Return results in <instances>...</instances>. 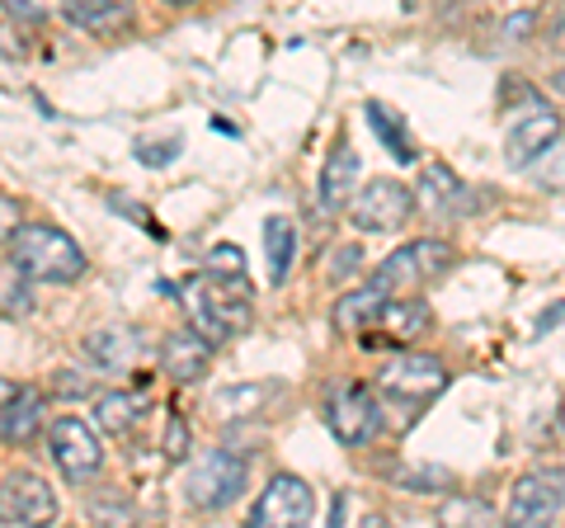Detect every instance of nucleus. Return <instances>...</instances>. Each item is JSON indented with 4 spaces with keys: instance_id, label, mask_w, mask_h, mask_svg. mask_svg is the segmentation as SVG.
<instances>
[{
    "instance_id": "obj_1",
    "label": "nucleus",
    "mask_w": 565,
    "mask_h": 528,
    "mask_svg": "<svg viewBox=\"0 0 565 528\" xmlns=\"http://www.w3.org/2000/svg\"><path fill=\"white\" fill-rule=\"evenodd\" d=\"M180 303L189 311L193 330H203L212 345H226L250 330L255 321V293H250V278L245 274H193L180 284Z\"/></svg>"
},
{
    "instance_id": "obj_2",
    "label": "nucleus",
    "mask_w": 565,
    "mask_h": 528,
    "mask_svg": "<svg viewBox=\"0 0 565 528\" xmlns=\"http://www.w3.org/2000/svg\"><path fill=\"white\" fill-rule=\"evenodd\" d=\"M6 255L20 264L33 284H76V278H85V264H90L76 236H66L52 222H20Z\"/></svg>"
},
{
    "instance_id": "obj_3",
    "label": "nucleus",
    "mask_w": 565,
    "mask_h": 528,
    "mask_svg": "<svg viewBox=\"0 0 565 528\" xmlns=\"http://www.w3.org/2000/svg\"><path fill=\"white\" fill-rule=\"evenodd\" d=\"M448 387V363L434 355H419V349H401L396 359H386V368L377 373V397L386 411H401V425H415L419 411Z\"/></svg>"
},
{
    "instance_id": "obj_4",
    "label": "nucleus",
    "mask_w": 565,
    "mask_h": 528,
    "mask_svg": "<svg viewBox=\"0 0 565 528\" xmlns=\"http://www.w3.org/2000/svg\"><path fill=\"white\" fill-rule=\"evenodd\" d=\"M457 264V251L448 241H434V236H419V241H405L401 251H392L367 278L386 293V297H401V293H415L434 278H444Z\"/></svg>"
},
{
    "instance_id": "obj_5",
    "label": "nucleus",
    "mask_w": 565,
    "mask_h": 528,
    "mask_svg": "<svg viewBox=\"0 0 565 528\" xmlns=\"http://www.w3.org/2000/svg\"><path fill=\"white\" fill-rule=\"evenodd\" d=\"M245 477H250V457H245L241 448H207L199 463L189 467L184 496H189L193 509H203V515H217V509L241 500Z\"/></svg>"
},
{
    "instance_id": "obj_6",
    "label": "nucleus",
    "mask_w": 565,
    "mask_h": 528,
    "mask_svg": "<svg viewBox=\"0 0 565 528\" xmlns=\"http://www.w3.org/2000/svg\"><path fill=\"white\" fill-rule=\"evenodd\" d=\"M326 425L344 448H367L386 425V406L373 387L340 382L326 392Z\"/></svg>"
},
{
    "instance_id": "obj_7",
    "label": "nucleus",
    "mask_w": 565,
    "mask_h": 528,
    "mask_svg": "<svg viewBox=\"0 0 565 528\" xmlns=\"http://www.w3.org/2000/svg\"><path fill=\"white\" fill-rule=\"evenodd\" d=\"M47 457L57 463L62 472V482L71 486H85V482H95L99 477V467H104V444H99V434L85 425L81 415H57V420H47Z\"/></svg>"
},
{
    "instance_id": "obj_8",
    "label": "nucleus",
    "mask_w": 565,
    "mask_h": 528,
    "mask_svg": "<svg viewBox=\"0 0 565 528\" xmlns=\"http://www.w3.org/2000/svg\"><path fill=\"white\" fill-rule=\"evenodd\" d=\"M415 189L392 180V175H377V180H367L359 193H353L349 203V222L359 226V232H396L415 218Z\"/></svg>"
},
{
    "instance_id": "obj_9",
    "label": "nucleus",
    "mask_w": 565,
    "mask_h": 528,
    "mask_svg": "<svg viewBox=\"0 0 565 528\" xmlns=\"http://www.w3.org/2000/svg\"><path fill=\"white\" fill-rule=\"evenodd\" d=\"M565 515V467H533L509 490V524H552Z\"/></svg>"
},
{
    "instance_id": "obj_10",
    "label": "nucleus",
    "mask_w": 565,
    "mask_h": 528,
    "mask_svg": "<svg viewBox=\"0 0 565 528\" xmlns=\"http://www.w3.org/2000/svg\"><path fill=\"white\" fill-rule=\"evenodd\" d=\"M561 133H565V118L556 109H546V104L523 109V118L504 137V166L509 170H533L537 161H546V156L561 147Z\"/></svg>"
},
{
    "instance_id": "obj_11",
    "label": "nucleus",
    "mask_w": 565,
    "mask_h": 528,
    "mask_svg": "<svg viewBox=\"0 0 565 528\" xmlns=\"http://www.w3.org/2000/svg\"><path fill=\"white\" fill-rule=\"evenodd\" d=\"M62 515L57 490H52L39 472H10L0 482V524L10 528H39Z\"/></svg>"
},
{
    "instance_id": "obj_12",
    "label": "nucleus",
    "mask_w": 565,
    "mask_h": 528,
    "mask_svg": "<svg viewBox=\"0 0 565 528\" xmlns=\"http://www.w3.org/2000/svg\"><path fill=\"white\" fill-rule=\"evenodd\" d=\"M316 515V490L297 477V472H278V477L264 486V496L250 509V524L259 528H297L311 524Z\"/></svg>"
},
{
    "instance_id": "obj_13",
    "label": "nucleus",
    "mask_w": 565,
    "mask_h": 528,
    "mask_svg": "<svg viewBox=\"0 0 565 528\" xmlns=\"http://www.w3.org/2000/svg\"><path fill=\"white\" fill-rule=\"evenodd\" d=\"M359 175H363L359 151H353L349 142L330 147L326 166H321V180H316V208H321L326 218H340V213H349L353 193H359Z\"/></svg>"
},
{
    "instance_id": "obj_14",
    "label": "nucleus",
    "mask_w": 565,
    "mask_h": 528,
    "mask_svg": "<svg viewBox=\"0 0 565 528\" xmlns=\"http://www.w3.org/2000/svg\"><path fill=\"white\" fill-rule=\"evenodd\" d=\"M429 326H434L429 303H424V297L401 293V297H386V303H382L377 321H373L377 336H367V345H411V340H419Z\"/></svg>"
},
{
    "instance_id": "obj_15",
    "label": "nucleus",
    "mask_w": 565,
    "mask_h": 528,
    "mask_svg": "<svg viewBox=\"0 0 565 528\" xmlns=\"http://www.w3.org/2000/svg\"><path fill=\"white\" fill-rule=\"evenodd\" d=\"M415 203H419L429 218L448 222V218H467V213H471V208H476V193H471L462 180H457L448 166H429V170H424V180H419Z\"/></svg>"
},
{
    "instance_id": "obj_16",
    "label": "nucleus",
    "mask_w": 565,
    "mask_h": 528,
    "mask_svg": "<svg viewBox=\"0 0 565 528\" xmlns=\"http://www.w3.org/2000/svg\"><path fill=\"white\" fill-rule=\"evenodd\" d=\"M161 368L170 382H199L212 368V340L203 330H170L161 340Z\"/></svg>"
},
{
    "instance_id": "obj_17",
    "label": "nucleus",
    "mask_w": 565,
    "mask_h": 528,
    "mask_svg": "<svg viewBox=\"0 0 565 528\" xmlns=\"http://www.w3.org/2000/svg\"><path fill=\"white\" fill-rule=\"evenodd\" d=\"M57 10L76 29L99 33V39H114V33H128L137 24L132 0H57Z\"/></svg>"
},
{
    "instance_id": "obj_18",
    "label": "nucleus",
    "mask_w": 565,
    "mask_h": 528,
    "mask_svg": "<svg viewBox=\"0 0 565 528\" xmlns=\"http://www.w3.org/2000/svg\"><path fill=\"white\" fill-rule=\"evenodd\" d=\"M39 434H47V397L39 392V387H20L6 411V430H0V439L14 448H29Z\"/></svg>"
},
{
    "instance_id": "obj_19",
    "label": "nucleus",
    "mask_w": 565,
    "mask_h": 528,
    "mask_svg": "<svg viewBox=\"0 0 565 528\" xmlns=\"http://www.w3.org/2000/svg\"><path fill=\"white\" fill-rule=\"evenodd\" d=\"M382 303H386V293L373 284V278H363L359 288H349L340 303H334L330 321H334V330H340V336H367V330H373V321H377V311H382Z\"/></svg>"
},
{
    "instance_id": "obj_20",
    "label": "nucleus",
    "mask_w": 565,
    "mask_h": 528,
    "mask_svg": "<svg viewBox=\"0 0 565 528\" xmlns=\"http://www.w3.org/2000/svg\"><path fill=\"white\" fill-rule=\"evenodd\" d=\"M85 355H90V363L99 368V373H122V368H132L137 355H141V336L137 330H95L90 340H85Z\"/></svg>"
},
{
    "instance_id": "obj_21",
    "label": "nucleus",
    "mask_w": 565,
    "mask_h": 528,
    "mask_svg": "<svg viewBox=\"0 0 565 528\" xmlns=\"http://www.w3.org/2000/svg\"><path fill=\"white\" fill-rule=\"evenodd\" d=\"M264 255H269V284L282 288V278L292 274V255H297V226L292 218H264Z\"/></svg>"
},
{
    "instance_id": "obj_22",
    "label": "nucleus",
    "mask_w": 565,
    "mask_h": 528,
    "mask_svg": "<svg viewBox=\"0 0 565 528\" xmlns=\"http://www.w3.org/2000/svg\"><path fill=\"white\" fill-rule=\"evenodd\" d=\"M95 425L104 434H132L141 425V397H132V392H104L95 401Z\"/></svg>"
},
{
    "instance_id": "obj_23",
    "label": "nucleus",
    "mask_w": 565,
    "mask_h": 528,
    "mask_svg": "<svg viewBox=\"0 0 565 528\" xmlns=\"http://www.w3.org/2000/svg\"><path fill=\"white\" fill-rule=\"evenodd\" d=\"M29 311H33V278L6 255L0 260V316H6V321H20Z\"/></svg>"
},
{
    "instance_id": "obj_24",
    "label": "nucleus",
    "mask_w": 565,
    "mask_h": 528,
    "mask_svg": "<svg viewBox=\"0 0 565 528\" xmlns=\"http://www.w3.org/2000/svg\"><path fill=\"white\" fill-rule=\"evenodd\" d=\"M367 123H373V133L382 137V147L392 151L401 166H405V161H415V156H419V151H415V137H411V128H405V123H401V114L392 118V109H386V104H377V99L367 104Z\"/></svg>"
},
{
    "instance_id": "obj_25",
    "label": "nucleus",
    "mask_w": 565,
    "mask_h": 528,
    "mask_svg": "<svg viewBox=\"0 0 565 528\" xmlns=\"http://www.w3.org/2000/svg\"><path fill=\"white\" fill-rule=\"evenodd\" d=\"M396 486L415 490V496H438V490L452 486V477L444 467H396Z\"/></svg>"
},
{
    "instance_id": "obj_26",
    "label": "nucleus",
    "mask_w": 565,
    "mask_h": 528,
    "mask_svg": "<svg viewBox=\"0 0 565 528\" xmlns=\"http://www.w3.org/2000/svg\"><path fill=\"white\" fill-rule=\"evenodd\" d=\"M269 397V387H232V392H217L212 397V406H217L222 415H255L250 406L255 401Z\"/></svg>"
},
{
    "instance_id": "obj_27",
    "label": "nucleus",
    "mask_w": 565,
    "mask_h": 528,
    "mask_svg": "<svg viewBox=\"0 0 565 528\" xmlns=\"http://www.w3.org/2000/svg\"><path fill=\"white\" fill-rule=\"evenodd\" d=\"M363 245L359 241H349V245H340V251L330 255V264H326V278L330 284H344V278H353V274H363Z\"/></svg>"
},
{
    "instance_id": "obj_28",
    "label": "nucleus",
    "mask_w": 565,
    "mask_h": 528,
    "mask_svg": "<svg viewBox=\"0 0 565 528\" xmlns=\"http://www.w3.org/2000/svg\"><path fill=\"white\" fill-rule=\"evenodd\" d=\"M180 137H161V142H141V147H132V156L141 166H151V170H161V166H170L174 156H180Z\"/></svg>"
},
{
    "instance_id": "obj_29",
    "label": "nucleus",
    "mask_w": 565,
    "mask_h": 528,
    "mask_svg": "<svg viewBox=\"0 0 565 528\" xmlns=\"http://www.w3.org/2000/svg\"><path fill=\"white\" fill-rule=\"evenodd\" d=\"M161 453L170 457V463H184V457H189V420H184V415H170V420H166Z\"/></svg>"
},
{
    "instance_id": "obj_30",
    "label": "nucleus",
    "mask_w": 565,
    "mask_h": 528,
    "mask_svg": "<svg viewBox=\"0 0 565 528\" xmlns=\"http://www.w3.org/2000/svg\"><path fill=\"white\" fill-rule=\"evenodd\" d=\"M207 270L212 274H245V251L232 241H222V245H212L207 251Z\"/></svg>"
},
{
    "instance_id": "obj_31",
    "label": "nucleus",
    "mask_w": 565,
    "mask_h": 528,
    "mask_svg": "<svg viewBox=\"0 0 565 528\" xmlns=\"http://www.w3.org/2000/svg\"><path fill=\"white\" fill-rule=\"evenodd\" d=\"M533 29H537V10H519V14H509V20L500 24V39L504 43H527L533 39Z\"/></svg>"
},
{
    "instance_id": "obj_32",
    "label": "nucleus",
    "mask_w": 565,
    "mask_h": 528,
    "mask_svg": "<svg viewBox=\"0 0 565 528\" xmlns=\"http://www.w3.org/2000/svg\"><path fill=\"white\" fill-rule=\"evenodd\" d=\"M20 222H24V213H20V199L0 189V245H10V236L20 232Z\"/></svg>"
},
{
    "instance_id": "obj_33",
    "label": "nucleus",
    "mask_w": 565,
    "mask_h": 528,
    "mask_svg": "<svg viewBox=\"0 0 565 528\" xmlns=\"http://www.w3.org/2000/svg\"><path fill=\"white\" fill-rule=\"evenodd\" d=\"M109 208H118V213H122V218H137V226H141V232L161 236V226H156V222H151V213H147V208H141V203H132V199H128V193H109Z\"/></svg>"
},
{
    "instance_id": "obj_34",
    "label": "nucleus",
    "mask_w": 565,
    "mask_h": 528,
    "mask_svg": "<svg viewBox=\"0 0 565 528\" xmlns=\"http://www.w3.org/2000/svg\"><path fill=\"white\" fill-rule=\"evenodd\" d=\"M90 387H95V382H90V378H81L76 368H62V373L52 378V392H57V397H85Z\"/></svg>"
},
{
    "instance_id": "obj_35",
    "label": "nucleus",
    "mask_w": 565,
    "mask_h": 528,
    "mask_svg": "<svg viewBox=\"0 0 565 528\" xmlns=\"http://www.w3.org/2000/svg\"><path fill=\"white\" fill-rule=\"evenodd\" d=\"M0 10H6L10 20H20V24H39V20H43V6H39V0H0Z\"/></svg>"
},
{
    "instance_id": "obj_36",
    "label": "nucleus",
    "mask_w": 565,
    "mask_h": 528,
    "mask_svg": "<svg viewBox=\"0 0 565 528\" xmlns=\"http://www.w3.org/2000/svg\"><path fill=\"white\" fill-rule=\"evenodd\" d=\"M546 47L561 52V57H565V14H561V20L546 24Z\"/></svg>"
},
{
    "instance_id": "obj_37",
    "label": "nucleus",
    "mask_w": 565,
    "mask_h": 528,
    "mask_svg": "<svg viewBox=\"0 0 565 528\" xmlns=\"http://www.w3.org/2000/svg\"><path fill=\"white\" fill-rule=\"evenodd\" d=\"M14 392H20V382L0 378V430H6V411H10V401H14Z\"/></svg>"
},
{
    "instance_id": "obj_38",
    "label": "nucleus",
    "mask_w": 565,
    "mask_h": 528,
    "mask_svg": "<svg viewBox=\"0 0 565 528\" xmlns=\"http://www.w3.org/2000/svg\"><path fill=\"white\" fill-rule=\"evenodd\" d=\"M552 91H556V95H565V66H561V72L552 76Z\"/></svg>"
},
{
    "instance_id": "obj_39",
    "label": "nucleus",
    "mask_w": 565,
    "mask_h": 528,
    "mask_svg": "<svg viewBox=\"0 0 565 528\" xmlns=\"http://www.w3.org/2000/svg\"><path fill=\"white\" fill-rule=\"evenodd\" d=\"M161 6H174V10H184V6H199V0H161Z\"/></svg>"
},
{
    "instance_id": "obj_40",
    "label": "nucleus",
    "mask_w": 565,
    "mask_h": 528,
    "mask_svg": "<svg viewBox=\"0 0 565 528\" xmlns=\"http://www.w3.org/2000/svg\"><path fill=\"white\" fill-rule=\"evenodd\" d=\"M561 420H565V411H561Z\"/></svg>"
}]
</instances>
